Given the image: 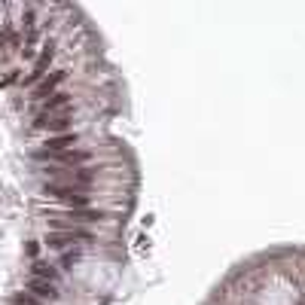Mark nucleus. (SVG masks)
<instances>
[{
    "label": "nucleus",
    "mask_w": 305,
    "mask_h": 305,
    "mask_svg": "<svg viewBox=\"0 0 305 305\" xmlns=\"http://www.w3.org/2000/svg\"><path fill=\"white\" fill-rule=\"evenodd\" d=\"M43 196H49V198H58L61 205H71L73 211L76 208H89V201H92V196L86 193L83 186H76V183H58V180H46L43 183Z\"/></svg>",
    "instance_id": "f257e3e1"
},
{
    "label": "nucleus",
    "mask_w": 305,
    "mask_h": 305,
    "mask_svg": "<svg viewBox=\"0 0 305 305\" xmlns=\"http://www.w3.org/2000/svg\"><path fill=\"white\" fill-rule=\"evenodd\" d=\"M52 58H55V43H52V40H46V43H43V52L37 55V61H34V71H31V76L25 80V86H34V83H37L40 76L46 73V67L52 64Z\"/></svg>",
    "instance_id": "f03ea898"
},
{
    "label": "nucleus",
    "mask_w": 305,
    "mask_h": 305,
    "mask_svg": "<svg viewBox=\"0 0 305 305\" xmlns=\"http://www.w3.org/2000/svg\"><path fill=\"white\" fill-rule=\"evenodd\" d=\"M34 128H46V131H55V134H67L71 128V116L61 113V116H46V113H40L37 119H34Z\"/></svg>",
    "instance_id": "7ed1b4c3"
},
{
    "label": "nucleus",
    "mask_w": 305,
    "mask_h": 305,
    "mask_svg": "<svg viewBox=\"0 0 305 305\" xmlns=\"http://www.w3.org/2000/svg\"><path fill=\"white\" fill-rule=\"evenodd\" d=\"M76 141H80V134L76 131H67V134H52V138L40 146V150H46V153H67V146H73Z\"/></svg>",
    "instance_id": "20e7f679"
},
{
    "label": "nucleus",
    "mask_w": 305,
    "mask_h": 305,
    "mask_svg": "<svg viewBox=\"0 0 305 305\" xmlns=\"http://www.w3.org/2000/svg\"><path fill=\"white\" fill-rule=\"evenodd\" d=\"M67 80V71H55L52 76H49V80H43L37 89H34V101H40V98H49L52 92H55V89H58L61 83Z\"/></svg>",
    "instance_id": "39448f33"
},
{
    "label": "nucleus",
    "mask_w": 305,
    "mask_h": 305,
    "mask_svg": "<svg viewBox=\"0 0 305 305\" xmlns=\"http://www.w3.org/2000/svg\"><path fill=\"white\" fill-rule=\"evenodd\" d=\"M31 278H37V281H49V284H55V281H58V269L49 266V263H43V259H34V266H31Z\"/></svg>",
    "instance_id": "423d86ee"
},
{
    "label": "nucleus",
    "mask_w": 305,
    "mask_h": 305,
    "mask_svg": "<svg viewBox=\"0 0 305 305\" xmlns=\"http://www.w3.org/2000/svg\"><path fill=\"white\" fill-rule=\"evenodd\" d=\"M104 217H107L104 211H92V208H76V211H71L73 226H80V223H101Z\"/></svg>",
    "instance_id": "0eeeda50"
},
{
    "label": "nucleus",
    "mask_w": 305,
    "mask_h": 305,
    "mask_svg": "<svg viewBox=\"0 0 305 305\" xmlns=\"http://www.w3.org/2000/svg\"><path fill=\"white\" fill-rule=\"evenodd\" d=\"M28 290H34L40 299H58V287L49 284V281H37V278H31V281H28Z\"/></svg>",
    "instance_id": "6e6552de"
},
{
    "label": "nucleus",
    "mask_w": 305,
    "mask_h": 305,
    "mask_svg": "<svg viewBox=\"0 0 305 305\" xmlns=\"http://www.w3.org/2000/svg\"><path fill=\"white\" fill-rule=\"evenodd\" d=\"M71 101H73V95H67V92H58V95H52V101H46V107H43V113H46V116H52L55 110H67V107H71Z\"/></svg>",
    "instance_id": "1a4fd4ad"
},
{
    "label": "nucleus",
    "mask_w": 305,
    "mask_h": 305,
    "mask_svg": "<svg viewBox=\"0 0 305 305\" xmlns=\"http://www.w3.org/2000/svg\"><path fill=\"white\" fill-rule=\"evenodd\" d=\"M13 302L16 305H40V299L31 296V293H13Z\"/></svg>",
    "instance_id": "9d476101"
},
{
    "label": "nucleus",
    "mask_w": 305,
    "mask_h": 305,
    "mask_svg": "<svg viewBox=\"0 0 305 305\" xmlns=\"http://www.w3.org/2000/svg\"><path fill=\"white\" fill-rule=\"evenodd\" d=\"M21 28H25V31H34V9H31V6L21 9Z\"/></svg>",
    "instance_id": "9b49d317"
},
{
    "label": "nucleus",
    "mask_w": 305,
    "mask_h": 305,
    "mask_svg": "<svg viewBox=\"0 0 305 305\" xmlns=\"http://www.w3.org/2000/svg\"><path fill=\"white\" fill-rule=\"evenodd\" d=\"M80 256H83V251H67V253L61 256V266H64V269H71V266H73Z\"/></svg>",
    "instance_id": "f8f14e48"
},
{
    "label": "nucleus",
    "mask_w": 305,
    "mask_h": 305,
    "mask_svg": "<svg viewBox=\"0 0 305 305\" xmlns=\"http://www.w3.org/2000/svg\"><path fill=\"white\" fill-rule=\"evenodd\" d=\"M25 253H28V256H37V253H40V244H37V241H31V244L25 247Z\"/></svg>",
    "instance_id": "ddd939ff"
}]
</instances>
